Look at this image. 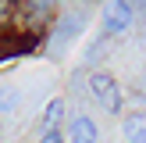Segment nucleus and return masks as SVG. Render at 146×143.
<instances>
[{"instance_id":"f257e3e1","label":"nucleus","mask_w":146,"mask_h":143,"mask_svg":"<svg viewBox=\"0 0 146 143\" xmlns=\"http://www.w3.org/2000/svg\"><path fill=\"white\" fill-rule=\"evenodd\" d=\"M89 25V11L86 7H75V11H68V14H61V21H57V29H54V36H50V47H46V54L50 57H61L64 50L71 47V43L82 36V29Z\"/></svg>"},{"instance_id":"f03ea898","label":"nucleus","mask_w":146,"mask_h":143,"mask_svg":"<svg viewBox=\"0 0 146 143\" xmlns=\"http://www.w3.org/2000/svg\"><path fill=\"white\" fill-rule=\"evenodd\" d=\"M89 93H93V100H96L107 114H121L125 97H121V86H118V79H114L111 72H93L89 75Z\"/></svg>"},{"instance_id":"7ed1b4c3","label":"nucleus","mask_w":146,"mask_h":143,"mask_svg":"<svg viewBox=\"0 0 146 143\" xmlns=\"http://www.w3.org/2000/svg\"><path fill=\"white\" fill-rule=\"evenodd\" d=\"M100 25L107 36H121L135 25V11L128 7V0H107L104 11H100Z\"/></svg>"},{"instance_id":"20e7f679","label":"nucleus","mask_w":146,"mask_h":143,"mask_svg":"<svg viewBox=\"0 0 146 143\" xmlns=\"http://www.w3.org/2000/svg\"><path fill=\"white\" fill-rule=\"evenodd\" d=\"M68 140L71 143H96L100 140V129H96V122H93L89 114H75L71 125H68Z\"/></svg>"},{"instance_id":"39448f33","label":"nucleus","mask_w":146,"mask_h":143,"mask_svg":"<svg viewBox=\"0 0 146 143\" xmlns=\"http://www.w3.org/2000/svg\"><path fill=\"white\" fill-rule=\"evenodd\" d=\"M121 132L128 143H146V111H132L121 122Z\"/></svg>"},{"instance_id":"423d86ee","label":"nucleus","mask_w":146,"mask_h":143,"mask_svg":"<svg viewBox=\"0 0 146 143\" xmlns=\"http://www.w3.org/2000/svg\"><path fill=\"white\" fill-rule=\"evenodd\" d=\"M21 107V90L14 82H0V114H14Z\"/></svg>"},{"instance_id":"0eeeda50","label":"nucleus","mask_w":146,"mask_h":143,"mask_svg":"<svg viewBox=\"0 0 146 143\" xmlns=\"http://www.w3.org/2000/svg\"><path fill=\"white\" fill-rule=\"evenodd\" d=\"M64 118V100L61 97H54L46 104V111H43V118H39V132H50V129H57V122Z\"/></svg>"},{"instance_id":"6e6552de","label":"nucleus","mask_w":146,"mask_h":143,"mask_svg":"<svg viewBox=\"0 0 146 143\" xmlns=\"http://www.w3.org/2000/svg\"><path fill=\"white\" fill-rule=\"evenodd\" d=\"M54 4H57V0H25V7H21V11H25L29 21H46L50 11H54Z\"/></svg>"},{"instance_id":"1a4fd4ad","label":"nucleus","mask_w":146,"mask_h":143,"mask_svg":"<svg viewBox=\"0 0 146 143\" xmlns=\"http://www.w3.org/2000/svg\"><path fill=\"white\" fill-rule=\"evenodd\" d=\"M14 7H18L14 0H0V21H7V18H11V14H14Z\"/></svg>"},{"instance_id":"9d476101","label":"nucleus","mask_w":146,"mask_h":143,"mask_svg":"<svg viewBox=\"0 0 146 143\" xmlns=\"http://www.w3.org/2000/svg\"><path fill=\"white\" fill-rule=\"evenodd\" d=\"M39 143H64V136L57 132V129H50V132H43V136H39Z\"/></svg>"}]
</instances>
